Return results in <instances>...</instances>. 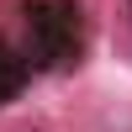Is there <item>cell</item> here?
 <instances>
[{
	"label": "cell",
	"mask_w": 132,
	"mask_h": 132,
	"mask_svg": "<svg viewBox=\"0 0 132 132\" xmlns=\"http://www.w3.org/2000/svg\"><path fill=\"white\" fill-rule=\"evenodd\" d=\"M21 85H27V63H21L16 53L0 42V106H5V101H16V95H21Z\"/></svg>",
	"instance_id": "cell-2"
},
{
	"label": "cell",
	"mask_w": 132,
	"mask_h": 132,
	"mask_svg": "<svg viewBox=\"0 0 132 132\" xmlns=\"http://www.w3.org/2000/svg\"><path fill=\"white\" fill-rule=\"evenodd\" d=\"M27 32H32L37 63L79 58V5L74 0H32L27 5Z\"/></svg>",
	"instance_id": "cell-1"
}]
</instances>
